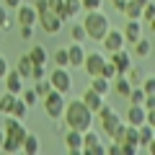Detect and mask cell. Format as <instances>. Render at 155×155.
I'll use <instances>...</instances> for the list:
<instances>
[{
    "mask_svg": "<svg viewBox=\"0 0 155 155\" xmlns=\"http://www.w3.org/2000/svg\"><path fill=\"white\" fill-rule=\"evenodd\" d=\"M52 60H54V67H67V47H57Z\"/></svg>",
    "mask_w": 155,
    "mask_h": 155,
    "instance_id": "obj_30",
    "label": "cell"
},
{
    "mask_svg": "<svg viewBox=\"0 0 155 155\" xmlns=\"http://www.w3.org/2000/svg\"><path fill=\"white\" fill-rule=\"evenodd\" d=\"M26 114H28V106L16 96V104H13V109H11V116H16V119H26Z\"/></svg>",
    "mask_w": 155,
    "mask_h": 155,
    "instance_id": "obj_28",
    "label": "cell"
},
{
    "mask_svg": "<svg viewBox=\"0 0 155 155\" xmlns=\"http://www.w3.org/2000/svg\"><path fill=\"white\" fill-rule=\"evenodd\" d=\"M3 137H5V132H3V129H0V147H3Z\"/></svg>",
    "mask_w": 155,
    "mask_h": 155,
    "instance_id": "obj_50",
    "label": "cell"
},
{
    "mask_svg": "<svg viewBox=\"0 0 155 155\" xmlns=\"http://www.w3.org/2000/svg\"><path fill=\"white\" fill-rule=\"evenodd\" d=\"M18 98L31 109V106H36V91H34V88H23L21 93H18Z\"/></svg>",
    "mask_w": 155,
    "mask_h": 155,
    "instance_id": "obj_29",
    "label": "cell"
},
{
    "mask_svg": "<svg viewBox=\"0 0 155 155\" xmlns=\"http://www.w3.org/2000/svg\"><path fill=\"white\" fill-rule=\"evenodd\" d=\"M62 122H65V127H70V129L85 132V129L93 127V111H91L80 98H70L65 104V111H62Z\"/></svg>",
    "mask_w": 155,
    "mask_h": 155,
    "instance_id": "obj_1",
    "label": "cell"
},
{
    "mask_svg": "<svg viewBox=\"0 0 155 155\" xmlns=\"http://www.w3.org/2000/svg\"><path fill=\"white\" fill-rule=\"evenodd\" d=\"M65 13L70 18H75L78 13H83V8H80V0H65Z\"/></svg>",
    "mask_w": 155,
    "mask_h": 155,
    "instance_id": "obj_33",
    "label": "cell"
},
{
    "mask_svg": "<svg viewBox=\"0 0 155 155\" xmlns=\"http://www.w3.org/2000/svg\"><path fill=\"white\" fill-rule=\"evenodd\" d=\"M8 70H11V65H8V57H3V54H0V78L5 75Z\"/></svg>",
    "mask_w": 155,
    "mask_h": 155,
    "instance_id": "obj_45",
    "label": "cell"
},
{
    "mask_svg": "<svg viewBox=\"0 0 155 155\" xmlns=\"http://www.w3.org/2000/svg\"><path fill=\"white\" fill-rule=\"evenodd\" d=\"M31 78H34V80L47 78V65H34V67H31Z\"/></svg>",
    "mask_w": 155,
    "mask_h": 155,
    "instance_id": "obj_40",
    "label": "cell"
},
{
    "mask_svg": "<svg viewBox=\"0 0 155 155\" xmlns=\"http://www.w3.org/2000/svg\"><path fill=\"white\" fill-rule=\"evenodd\" d=\"M134 3H140V5L145 8V5H147V3H150V0H134Z\"/></svg>",
    "mask_w": 155,
    "mask_h": 155,
    "instance_id": "obj_49",
    "label": "cell"
},
{
    "mask_svg": "<svg viewBox=\"0 0 155 155\" xmlns=\"http://www.w3.org/2000/svg\"><path fill=\"white\" fill-rule=\"evenodd\" d=\"M47 8H49L52 13H57V16H60V13L65 11V0H47Z\"/></svg>",
    "mask_w": 155,
    "mask_h": 155,
    "instance_id": "obj_39",
    "label": "cell"
},
{
    "mask_svg": "<svg viewBox=\"0 0 155 155\" xmlns=\"http://www.w3.org/2000/svg\"><path fill=\"white\" fill-rule=\"evenodd\" d=\"M65 145H67V150H70L72 155H78L80 150H83V132H80V129H70V127H67Z\"/></svg>",
    "mask_w": 155,
    "mask_h": 155,
    "instance_id": "obj_16",
    "label": "cell"
},
{
    "mask_svg": "<svg viewBox=\"0 0 155 155\" xmlns=\"http://www.w3.org/2000/svg\"><path fill=\"white\" fill-rule=\"evenodd\" d=\"M21 3H23V0H3V5H5V8H18Z\"/></svg>",
    "mask_w": 155,
    "mask_h": 155,
    "instance_id": "obj_47",
    "label": "cell"
},
{
    "mask_svg": "<svg viewBox=\"0 0 155 155\" xmlns=\"http://www.w3.org/2000/svg\"><path fill=\"white\" fill-rule=\"evenodd\" d=\"M34 11H36V16L44 13V11H49V8H47V0H36V3H34Z\"/></svg>",
    "mask_w": 155,
    "mask_h": 155,
    "instance_id": "obj_44",
    "label": "cell"
},
{
    "mask_svg": "<svg viewBox=\"0 0 155 155\" xmlns=\"http://www.w3.org/2000/svg\"><path fill=\"white\" fill-rule=\"evenodd\" d=\"M134 54L137 57H150L153 54V41H150L147 36H140L137 41H134Z\"/></svg>",
    "mask_w": 155,
    "mask_h": 155,
    "instance_id": "obj_21",
    "label": "cell"
},
{
    "mask_svg": "<svg viewBox=\"0 0 155 155\" xmlns=\"http://www.w3.org/2000/svg\"><path fill=\"white\" fill-rule=\"evenodd\" d=\"M119 124H122V119H119V114H116V111H111V114L106 116V119H101V129H104V134H106V137H111V132H114V129L119 127Z\"/></svg>",
    "mask_w": 155,
    "mask_h": 155,
    "instance_id": "obj_20",
    "label": "cell"
},
{
    "mask_svg": "<svg viewBox=\"0 0 155 155\" xmlns=\"http://www.w3.org/2000/svg\"><path fill=\"white\" fill-rule=\"evenodd\" d=\"M104 62H106V54H101V52H85L83 67H85V72L93 78V75H101V67H104Z\"/></svg>",
    "mask_w": 155,
    "mask_h": 155,
    "instance_id": "obj_8",
    "label": "cell"
},
{
    "mask_svg": "<svg viewBox=\"0 0 155 155\" xmlns=\"http://www.w3.org/2000/svg\"><path fill=\"white\" fill-rule=\"evenodd\" d=\"M124 129H127V124H119V127L114 129V132H111V140H114V142H122V137H124Z\"/></svg>",
    "mask_w": 155,
    "mask_h": 155,
    "instance_id": "obj_42",
    "label": "cell"
},
{
    "mask_svg": "<svg viewBox=\"0 0 155 155\" xmlns=\"http://www.w3.org/2000/svg\"><path fill=\"white\" fill-rule=\"evenodd\" d=\"M122 34H124V41H137L140 36H145L142 34V23H140V18H127V26L122 28Z\"/></svg>",
    "mask_w": 155,
    "mask_h": 155,
    "instance_id": "obj_14",
    "label": "cell"
},
{
    "mask_svg": "<svg viewBox=\"0 0 155 155\" xmlns=\"http://www.w3.org/2000/svg\"><path fill=\"white\" fill-rule=\"evenodd\" d=\"M49 83H52L54 91H60V93H65V96L72 91V78H70V72H67V67H54V70L49 72Z\"/></svg>",
    "mask_w": 155,
    "mask_h": 155,
    "instance_id": "obj_4",
    "label": "cell"
},
{
    "mask_svg": "<svg viewBox=\"0 0 155 155\" xmlns=\"http://www.w3.org/2000/svg\"><path fill=\"white\" fill-rule=\"evenodd\" d=\"M80 153H85V155H104L106 153L98 132H93V129H85L83 132V150H80Z\"/></svg>",
    "mask_w": 155,
    "mask_h": 155,
    "instance_id": "obj_5",
    "label": "cell"
},
{
    "mask_svg": "<svg viewBox=\"0 0 155 155\" xmlns=\"http://www.w3.org/2000/svg\"><path fill=\"white\" fill-rule=\"evenodd\" d=\"M137 140H140V147H145V150H153L155 129H153V124H150V122H145V124H140V127H137Z\"/></svg>",
    "mask_w": 155,
    "mask_h": 155,
    "instance_id": "obj_15",
    "label": "cell"
},
{
    "mask_svg": "<svg viewBox=\"0 0 155 155\" xmlns=\"http://www.w3.org/2000/svg\"><path fill=\"white\" fill-rule=\"evenodd\" d=\"M83 60H85V49H83V44L72 41V44L67 47V67H83Z\"/></svg>",
    "mask_w": 155,
    "mask_h": 155,
    "instance_id": "obj_13",
    "label": "cell"
},
{
    "mask_svg": "<svg viewBox=\"0 0 155 155\" xmlns=\"http://www.w3.org/2000/svg\"><path fill=\"white\" fill-rule=\"evenodd\" d=\"M124 75H127V80H129L132 85H140V83H142V78H145V75H142V70H140V67H134V65L129 67Z\"/></svg>",
    "mask_w": 155,
    "mask_h": 155,
    "instance_id": "obj_32",
    "label": "cell"
},
{
    "mask_svg": "<svg viewBox=\"0 0 155 155\" xmlns=\"http://www.w3.org/2000/svg\"><path fill=\"white\" fill-rule=\"evenodd\" d=\"M70 36H72V41H78V44H83L85 39H88V34H85L83 23H72V26H70Z\"/></svg>",
    "mask_w": 155,
    "mask_h": 155,
    "instance_id": "obj_27",
    "label": "cell"
},
{
    "mask_svg": "<svg viewBox=\"0 0 155 155\" xmlns=\"http://www.w3.org/2000/svg\"><path fill=\"white\" fill-rule=\"evenodd\" d=\"M101 47H104L106 54H111V52H116V49H124V34L119 31V28H109L106 36L101 39Z\"/></svg>",
    "mask_w": 155,
    "mask_h": 155,
    "instance_id": "obj_6",
    "label": "cell"
},
{
    "mask_svg": "<svg viewBox=\"0 0 155 155\" xmlns=\"http://www.w3.org/2000/svg\"><path fill=\"white\" fill-rule=\"evenodd\" d=\"M140 18H145V21H147V26H153V23H155V5H153V0L142 8V16H140Z\"/></svg>",
    "mask_w": 155,
    "mask_h": 155,
    "instance_id": "obj_35",
    "label": "cell"
},
{
    "mask_svg": "<svg viewBox=\"0 0 155 155\" xmlns=\"http://www.w3.org/2000/svg\"><path fill=\"white\" fill-rule=\"evenodd\" d=\"M122 16H127V18H140V16H142V5L134 3V0H127L124 8H122Z\"/></svg>",
    "mask_w": 155,
    "mask_h": 155,
    "instance_id": "obj_25",
    "label": "cell"
},
{
    "mask_svg": "<svg viewBox=\"0 0 155 155\" xmlns=\"http://www.w3.org/2000/svg\"><path fill=\"white\" fill-rule=\"evenodd\" d=\"M16 23L18 26H36V11H34V5L21 3L16 8Z\"/></svg>",
    "mask_w": 155,
    "mask_h": 155,
    "instance_id": "obj_9",
    "label": "cell"
},
{
    "mask_svg": "<svg viewBox=\"0 0 155 155\" xmlns=\"http://www.w3.org/2000/svg\"><path fill=\"white\" fill-rule=\"evenodd\" d=\"M18 34H21L23 41H28V39H31V34H34V26H18Z\"/></svg>",
    "mask_w": 155,
    "mask_h": 155,
    "instance_id": "obj_43",
    "label": "cell"
},
{
    "mask_svg": "<svg viewBox=\"0 0 155 155\" xmlns=\"http://www.w3.org/2000/svg\"><path fill=\"white\" fill-rule=\"evenodd\" d=\"M39 150H41L39 137H36V134H31V132H26V137H23V142H21V153H26V155H36Z\"/></svg>",
    "mask_w": 155,
    "mask_h": 155,
    "instance_id": "obj_18",
    "label": "cell"
},
{
    "mask_svg": "<svg viewBox=\"0 0 155 155\" xmlns=\"http://www.w3.org/2000/svg\"><path fill=\"white\" fill-rule=\"evenodd\" d=\"M140 88L145 91V96H155V80H153V78H142Z\"/></svg>",
    "mask_w": 155,
    "mask_h": 155,
    "instance_id": "obj_38",
    "label": "cell"
},
{
    "mask_svg": "<svg viewBox=\"0 0 155 155\" xmlns=\"http://www.w3.org/2000/svg\"><path fill=\"white\" fill-rule=\"evenodd\" d=\"M101 75H104L106 80H114V78L119 75V72H116V67H114V65H111V62H109V57H106V62H104V67H101Z\"/></svg>",
    "mask_w": 155,
    "mask_h": 155,
    "instance_id": "obj_37",
    "label": "cell"
},
{
    "mask_svg": "<svg viewBox=\"0 0 155 155\" xmlns=\"http://www.w3.org/2000/svg\"><path fill=\"white\" fill-rule=\"evenodd\" d=\"M109 3H111V5H114L119 13H122V8H124V3H127V0H109Z\"/></svg>",
    "mask_w": 155,
    "mask_h": 155,
    "instance_id": "obj_48",
    "label": "cell"
},
{
    "mask_svg": "<svg viewBox=\"0 0 155 155\" xmlns=\"http://www.w3.org/2000/svg\"><path fill=\"white\" fill-rule=\"evenodd\" d=\"M80 8H83V13L101 11V8H104V0H80Z\"/></svg>",
    "mask_w": 155,
    "mask_h": 155,
    "instance_id": "obj_34",
    "label": "cell"
},
{
    "mask_svg": "<svg viewBox=\"0 0 155 155\" xmlns=\"http://www.w3.org/2000/svg\"><path fill=\"white\" fill-rule=\"evenodd\" d=\"M124 122L132 124V127L145 124V122H147V111H145V106L142 104H129V111H127V116H124Z\"/></svg>",
    "mask_w": 155,
    "mask_h": 155,
    "instance_id": "obj_11",
    "label": "cell"
},
{
    "mask_svg": "<svg viewBox=\"0 0 155 155\" xmlns=\"http://www.w3.org/2000/svg\"><path fill=\"white\" fill-rule=\"evenodd\" d=\"M114 91L122 96V98H127V93L132 91V83L127 80V75H116L114 78Z\"/></svg>",
    "mask_w": 155,
    "mask_h": 155,
    "instance_id": "obj_24",
    "label": "cell"
},
{
    "mask_svg": "<svg viewBox=\"0 0 155 155\" xmlns=\"http://www.w3.org/2000/svg\"><path fill=\"white\" fill-rule=\"evenodd\" d=\"M36 23L44 28L47 34H60V28H62V18L57 16V13H52V11L39 13V16H36Z\"/></svg>",
    "mask_w": 155,
    "mask_h": 155,
    "instance_id": "obj_7",
    "label": "cell"
},
{
    "mask_svg": "<svg viewBox=\"0 0 155 155\" xmlns=\"http://www.w3.org/2000/svg\"><path fill=\"white\" fill-rule=\"evenodd\" d=\"M109 62L116 67V72H119V75H124V72H127L129 67H132V57H129L124 49H116V52H111V54H109Z\"/></svg>",
    "mask_w": 155,
    "mask_h": 155,
    "instance_id": "obj_10",
    "label": "cell"
},
{
    "mask_svg": "<svg viewBox=\"0 0 155 155\" xmlns=\"http://www.w3.org/2000/svg\"><path fill=\"white\" fill-rule=\"evenodd\" d=\"M13 104H16V96L5 91V93L0 96V114H3V116H8V114H11V109H13Z\"/></svg>",
    "mask_w": 155,
    "mask_h": 155,
    "instance_id": "obj_26",
    "label": "cell"
},
{
    "mask_svg": "<svg viewBox=\"0 0 155 155\" xmlns=\"http://www.w3.org/2000/svg\"><path fill=\"white\" fill-rule=\"evenodd\" d=\"M0 28H13V18L8 16V8L0 3Z\"/></svg>",
    "mask_w": 155,
    "mask_h": 155,
    "instance_id": "obj_36",
    "label": "cell"
},
{
    "mask_svg": "<svg viewBox=\"0 0 155 155\" xmlns=\"http://www.w3.org/2000/svg\"><path fill=\"white\" fill-rule=\"evenodd\" d=\"M28 60H31L34 65H47V62H49V52H47V47L34 44L31 49H28Z\"/></svg>",
    "mask_w": 155,
    "mask_h": 155,
    "instance_id": "obj_19",
    "label": "cell"
},
{
    "mask_svg": "<svg viewBox=\"0 0 155 155\" xmlns=\"http://www.w3.org/2000/svg\"><path fill=\"white\" fill-rule=\"evenodd\" d=\"M91 88H93L96 93L106 96V93L111 91V80H106L104 75H93V78H91Z\"/></svg>",
    "mask_w": 155,
    "mask_h": 155,
    "instance_id": "obj_22",
    "label": "cell"
},
{
    "mask_svg": "<svg viewBox=\"0 0 155 155\" xmlns=\"http://www.w3.org/2000/svg\"><path fill=\"white\" fill-rule=\"evenodd\" d=\"M31 67H34V62L28 60V54H21L16 60V70H18L21 78H31Z\"/></svg>",
    "mask_w": 155,
    "mask_h": 155,
    "instance_id": "obj_23",
    "label": "cell"
},
{
    "mask_svg": "<svg viewBox=\"0 0 155 155\" xmlns=\"http://www.w3.org/2000/svg\"><path fill=\"white\" fill-rule=\"evenodd\" d=\"M83 28H85V34H88V39L101 41V39L106 36V31L111 28L109 16H106L104 11H88L85 18H83Z\"/></svg>",
    "mask_w": 155,
    "mask_h": 155,
    "instance_id": "obj_2",
    "label": "cell"
},
{
    "mask_svg": "<svg viewBox=\"0 0 155 155\" xmlns=\"http://www.w3.org/2000/svg\"><path fill=\"white\" fill-rule=\"evenodd\" d=\"M106 153H111V155H119V142H114V140H111V145L106 147Z\"/></svg>",
    "mask_w": 155,
    "mask_h": 155,
    "instance_id": "obj_46",
    "label": "cell"
},
{
    "mask_svg": "<svg viewBox=\"0 0 155 155\" xmlns=\"http://www.w3.org/2000/svg\"><path fill=\"white\" fill-rule=\"evenodd\" d=\"M80 101H83V104H85V106H88V109H91V111L96 114V111L101 109V104L106 101V96H101V93H96L93 88H88V91H85L83 96H80Z\"/></svg>",
    "mask_w": 155,
    "mask_h": 155,
    "instance_id": "obj_17",
    "label": "cell"
},
{
    "mask_svg": "<svg viewBox=\"0 0 155 155\" xmlns=\"http://www.w3.org/2000/svg\"><path fill=\"white\" fill-rule=\"evenodd\" d=\"M111 111H114V106H109V104H106V101H104V104H101V109L96 111L93 116H98V122H101V119H106V116H109Z\"/></svg>",
    "mask_w": 155,
    "mask_h": 155,
    "instance_id": "obj_41",
    "label": "cell"
},
{
    "mask_svg": "<svg viewBox=\"0 0 155 155\" xmlns=\"http://www.w3.org/2000/svg\"><path fill=\"white\" fill-rule=\"evenodd\" d=\"M36 98H44L47 93H49L52 91V83H49V78H41V80H36Z\"/></svg>",
    "mask_w": 155,
    "mask_h": 155,
    "instance_id": "obj_31",
    "label": "cell"
},
{
    "mask_svg": "<svg viewBox=\"0 0 155 155\" xmlns=\"http://www.w3.org/2000/svg\"><path fill=\"white\" fill-rule=\"evenodd\" d=\"M41 104H44V111H47V116H49V119H62V111H65L67 98H65V93H60V91L52 88L49 93L41 98Z\"/></svg>",
    "mask_w": 155,
    "mask_h": 155,
    "instance_id": "obj_3",
    "label": "cell"
},
{
    "mask_svg": "<svg viewBox=\"0 0 155 155\" xmlns=\"http://www.w3.org/2000/svg\"><path fill=\"white\" fill-rule=\"evenodd\" d=\"M3 80H5V91L8 93H13V96H18L23 91V78L18 75V70L16 67H11V70L3 75Z\"/></svg>",
    "mask_w": 155,
    "mask_h": 155,
    "instance_id": "obj_12",
    "label": "cell"
}]
</instances>
